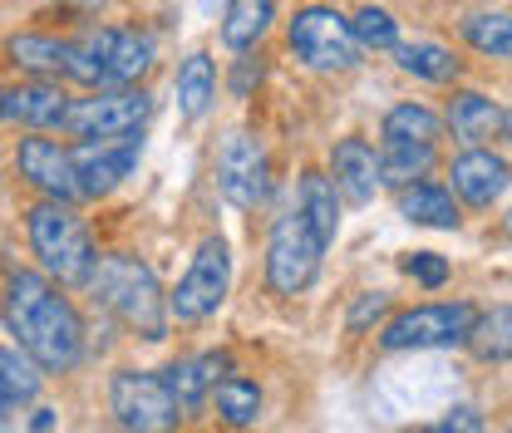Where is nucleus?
Returning a JSON list of instances; mask_svg holds the SVG:
<instances>
[{"instance_id":"obj_1","label":"nucleus","mask_w":512,"mask_h":433,"mask_svg":"<svg viewBox=\"0 0 512 433\" xmlns=\"http://www.w3.org/2000/svg\"><path fill=\"white\" fill-rule=\"evenodd\" d=\"M5 330L15 335V345L40 365L45 374H69L84 365V320L69 296H60L55 276H40L30 266H10L5 271V296H0Z\"/></svg>"},{"instance_id":"obj_2","label":"nucleus","mask_w":512,"mask_h":433,"mask_svg":"<svg viewBox=\"0 0 512 433\" xmlns=\"http://www.w3.org/2000/svg\"><path fill=\"white\" fill-rule=\"evenodd\" d=\"M89 291L99 296V306H109L143 340H163L168 335L173 310H168V296H163V286H158V276H153L148 261L124 256V251L99 256L94 261V276H89Z\"/></svg>"},{"instance_id":"obj_3","label":"nucleus","mask_w":512,"mask_h":433,"mask_svg":"<svg viewBox=\"0 0 512 433\" xmlns=\"http://www.w3.org/2000/svg\"><path fill=\"white\" fill-rule=\"evenodd\" d=\"M25 237H30V251H35L45 276H55L60 286H89L99 247L84 232V222L69 212V202L45 197L40 207H30L25 212Z\"/></svg>"},{"instance_id":"obj_4","label":"nucleus","mask_w":512,"mask_h":433,"mask_svg":"<svg viewBox=\"0 0 512 433\" xmlns=\"http://www.w3.org/2000/svg\"><path fill=\"white\" fill-rule=\"evenodd\" d=\"M325 242H320L316 232H311V222L301 217V207H291V212H281L276 222H271V237H266V286L276 291V296H301V291H311L320 276V256H325Z\"/></svg>"},{"instance_id":"obj_5","label":"nucleus","mask_w":512,"mask_h":433,"mask_svg":"<svg viewBox=\"0 0 512 433\" xmlns=\"http://www.w3.org/2000/svg\"><path fill=\"white\" fill-rule=\"evenodd\" d=\"M286 40L296 50V60L316 74H345L360 64V40L350 30V20L335 5H306L296 10V20L286 25Z\"/></svg>"},{"instance_id":"obj_6","label":"nucleus","mask_w":512,"mask_h":433,"mask_svg":"<svg viewBox=\"0 0 512 433\" xmlns=\"http://www.w3.org/2000/svg\"><path fill=\"white\" fill-rule=\"evenodd\" d=\"M478 320V306L468 301H434V306L399 310L380 330V350H448V345H468V330Z\"/></svg>"},{"instance_id":"obj_7","label":"nucleus","mask_w":512,"mask_h":433,"mask_svg":"<svg viewBox=\"0 0 512 433\" xmlns=\"http://www.w3.org/2000/svg\"><path fill=\"white\" fill-rule=\"evenodd\" d=\"M109 414H114L119 429L133 433H163L183 424V409L168 394L163 374H143V370H119L109 379Z\"/></svg>"},{"instance_id":"obj_8","label":"nucleus","mask_w":512,"mask_h":433,"mask_svg":"<svg viewBox=\"0 0 512 433\" xmlns=\"http://www.w3.org/2000/svg\"><path fill=\"white\" fill-rule=\"evenodd\" d=\"M232 291V251L222 237H207L202 247L192 251V266L183 271V281L168 291V310L173 320H207L217 315V306L227 301Z\"/></svg>"},{"instance_id":"obj_9","label":"nucleus","mask_w":512,"mask_h":433,"mask_svg":"<svg viewBox=\"0 0 512 433\" xmlns=\"http://www.w3.org/2000/svg\"><path fill=\"white\" fill-rule=\"evenodd\" d=\"M153 114V99L133 84H109V89H94L89 99H74L69 114H64V133L74 138H114V133H133V128L148 124Z\"/></svg>"},{"instance_id":"obj_10","label":"nucleus","mask_w":512,"mask_h":433,"mask_svg":"<svg viewBox=\"0 0 512 433\" xmlns=\"http://www.w3.org/2000/svg\"><path fill=\"white\" fill-rule=\"evenodd\" d=\"M217 192L242 212H256L271 197V158L247 128H232L217 148Z\"/></svg>"},{"instance_id":"obj_11","label":"nucleus","mask_w":512,"mask_h":433,"mask_svg":"<svg viewBox=\"0 0 512 433\" xmlns=\"http://www.w3.org/2000/svg\"><path fill=\"white\" fill-rule=\"evenodd\" d=\"M15 173L40 197H55V202H79L84 197L79 168H74V148L55 143L50 133H30V138L15 143Z\"/></svg>"},{"instance_id":"obj_12","label":"nucleus","mask_w":512,"mask_h":433,"mask_svg":"<svg viewBox=\"0 0 512 433\" xmlns=\"http://www.w3.org/2000/svg\"><path fill=\"white\" fill-rule=\"evenodd\" d=\"M138 153H143V128L114 133V138H84L74 148V168H79L84 197H104L119 183H128L133 168H138Z\"/></svg>"},{"instance_id":"obj_13","label":"nucleus","mask_w":512,"mask_h":433,"mask_svg":"<svg viewBox=\"0 0 512 433\" xmlns=\"http://www.w3.org/2000/svg\"><path fill=\"white\" fill-rule=\"evenodd\" d=\"M69 94L50 79H30L20 89H0V124H20L25 133H55L64 128L69 114Z\"/></svg>"},{"instance_id":"obj_14","label":"nucleus","mask_w":512,"mask_h":433,"mask_svg":"<svg viewBox=\"0 0 512 433\" xmlns=\"http://www.w3.org/2000/svg\"><path fill=\"white\" fill-rule=\"evenodd\" d=\"M448 178H453V197H463L468 207H493V202L508 192L512 168H508V158H498L493 148L473 143L468 153L453 158Z\"/></svg>"},{"instance_id":"obj_15","label":"nucleus","mask_w":512,"mask_h":433,"mask_svg":"<svg viewBox=\"0 0 512 433\" xmlns=\"http://www.w3.org/2000/svg\"><path fill=\"white\" fill-rule=\"evenodd\" d=\"M330 178H335L345 202L365 207L375 197V187H380V153L365 138H340L330 148Z\"/></svg>"},{"instance_id":"obj_16","label":"nucleus","mask_w":512,"mask_h":433,"mask_svg":"<svg viewBox=\"0 0 512 433\" xmlns=\"http://www.w3.org/2000/svg\"><path fill=\"white\" fill-rule=\"evenodd\" d=\"M222 370H227V355H192V360L168 365V370H163V384H168V394L178 399L183 414H197V409L212 399V384H217Z\"/></svg>"},{"instance_id":"obj_17","label":"nucleus","mask_w":512,"mask_h":433,"mask_svg":"<svg viewBox=\"0 0 512 433\" xmlns=\"http://www.w3.org/2000/svg\"><path fill=\"white\" fill-rule=\"evenodd\" d=\"M399 217L414 222V227H439V232H453L458 227V207H453V192L439 183H409L399 187Z\"/></svg>"},{"instance_id":"obj_18","label":"nucleus","mask_w":512,"mask_h":433,"mask_svg":"<svg viewBox=\"0 0 512 433\" xmlns=\"http://www.w3.org/2000/svg\"><path fill=\"white\" fill-rule=\"evenodd\" d=\"M5 55H10L15 69H25L30 79H60L64 64H69V40H50V35L20 30V35L5 40Z\"/></svg>"},{"instance_id":"obj_19","label":"nucleus","mask_w":512,"mask_h":433,"mask_svg":"<svg viewBox=\"0 0 512 433\" xmlns=\"http://www.w3.org/2000/svg\"><path fill=\"white\" fill-rule=\"evenodd\" d=\"M296 207H301V217L311 222V232L330 247L335 232H340V187H335V178H330V173H306V178H301V192H296Z\"/></svg>"},{"instance_id":"obj_20","label":"nucleus","mask_w":512,"mask_h":433,"mask_svg":"<svg viewBox=\"0 0 512 433\" xmlns=\"http://www.w3.org/2000/svg\"><path fill=\"white\" fill-rule=\"evenodd\" d=\"M503 109L488 99V94H478V89H463L458 99H453V109H448V124L453 133L473 148V143H488V138H498L503 133Z\"/></svg>"},{"instance_id":"obj_21","label":"nucleus","mask_w":512,"mask_h":433,"mask_svg":"<svg viewBox=\"0 0 512 433\" xmlns=\"http://www.w3.org/2000/svg\"><path fill=\"white\" fill-rule=\"evenodd\" d=\"M153 69V40L138 30H109V55H104V89L109 84H138Z\"/></svg>"},{"instance_id":"obj_22","label":"nucleus","mask_w":512,"mask_h":433,"mask_svg":"<svg viewBox=\"0 0 512 433\" xmlns=\"http://www.w3.org/2000/svg\"><path fill=\"white\" fill-rule=\"evenodd\" d=\"M276 20V5L271 0H227V15H222V45L247 55L256 50V40L271 30Z\"/></svg>"},{"instance_id":"obj_23","label":"nucleus","mask_w":512,"mask_h":433,"mask_svg":"<svg viewBox=\"0 0 512 433\" xmlns=\"http://www.w3.org/2000/svg\"><path fill=\"white\" fill-rule=\"evenodd\" d=\"M212 99H217V69H212V55H188L183 69H178V114L197 124L207 109H212Z\"/></svg>"},{"instance_id":"obj_24","label":"nucleus","mask_w":512,"mask_h":433,"mask_svg":"<svg viewBox=\"0 0 512 433\" xmlns=\"http://www.w3.org/2000/svg\"><path fill=\"white\" fill-rule=\"evenodd\" d=\"M212 404H217V419L227 429H252L261 419V389L252 379H242V374H222L212 384Z\"/></svg>"},{"instance_id":"obj_25","label":"nucleus","mask_w":512,"mask_h":433,"mask_svg":"<svg viewBox=\"0 0 512 433\" xmlns=\"http://www.w3.org/2000/svg\"><path fill=\"white\" fill-rule=\"evenodd\" d=\"M434 143H384L380 153V187H409L419 183V178H429V168H434Z\"/></svg>"},{"instance_id":"obj_26","label":"nucleus","mask_w":512,"mask_h":433,"mask_svg":"<svg viewBox=\"0 0 512 433\" xmlns=\"http://www.w3.org/2000/svg\"><path fill=\"white\" fill-rule=\"evenodd\" d=\"M384 143H439L444 138V119L429 104H394L380 124Z\"/></svg>"},{"instance_id":"obj_27","label":"nucleus","mask_w":512,"mask_h":433,"mask_svg":"<svg viewBox=\"0 0 512 433\" xmlns=\"http://www.w3.org/2000/svg\"><path fill=\"white\" fill-rule=\"evenodd\" d=\"M394 60H399V69H404V74L429 79V84H448V79H458V60H453V50L434 45V40L394 45Z\"/></svg>"},{"instance_id":"obj_28","label":"nucleus","mask_w":512,"mask_h":433,"mask_svg":"<svg viewBox=\"0 0 512 433\" xmlns=\"http://www.w3.org/2000/svg\"><path fill=\"white\" fill-rule=\"evenodd\" d=\"M468 345H473L478 360H512V306L478 310V320L468 330Z\"/></svg>"},{"instance_id":"obj_29","label":"nucleus","mask_w":512,"mask_h":433,"mask_svg":"<svg viewBox=\"0 0 512 433\" xmlns=\"http://www.w3.org/2000/svg\"><path fill=\"white\" fill-rule=\"evenodd\" d=\"M463 40L488 55V60H512V15L493 10V15H468L463 20Z\"/></svg>"},{"instance_id":"obj_30","label":"nucleus","mask_w":512,"mask_h":433,"mask_svg":"<svg viewBox=\"0 0 512 433\" xmlns=\"http://www.w3.org/2000/svg\"><path fill=\"white\" fill-rule=\"evenodd\" d=\"M0 384L15 394V404H35L40 399V384H45V370L20 350V345H0Z\"/></svg>"},{"instance_id":"obj_31","label":"nucleus","mask_w":512,"mask_h":433,"mask_svg":"<svg viewBox=\"0 0 512 433\" xmlns=\"http://www.w3.org/2000/svg\"><path fill=\"white\" fill-rule=\"evenodd\" d=\"M350 30H355L360 50H394V45H399V20H394L389 10H380V5L355 10V15H350Z\"/></svg>"},{"instance_id":"obj_32","label":"nucleus","mask_w":512,"mask_h":433,"mask_svg":"<svg viewBox=\"0 0 512 433\" xmlns=\"http://www.w3.org/2000/svg\"><path fill=\"white\" fill-rule=\"evenodd\" d=\"M404 276L419 281V286H429V291H439L448 281V256H439V251H414V256H404Z\"/></svg>"},{"instance_id":"obj_33","label":"nucleus","mask_w":512,"mask_h":433,"mask_svg":"<svg viewBox=\"0 0 512 433\" xmlns=\"http://www.w3.org/2000/svg\"><path fill=\"white\" fill-rule=\"evenodd\" d=\"M384 310H389V296H384V291H365L355 306L345 310V330H350V335H365L375 320H384Z\"/></svg>"},{"instance_id":"obj_34","label":"nucleus","mask_w":512,"mask_h":433,"mask_svg":"<svg viewBox=\"0 0 512 433\" xmlns=\"http://www.w3.org/2000/svg\"><path fill=\"white\" fill-rule=\"evenodd\" d=\"M252 79H261V60H237V74H232L237 99H247V94H252Z\"/></svg>"},{"instance_id":"obj_35","label":"nucleus","mask_w":512,"mask_h":433,"mask_svg":"<svg viewBox=\"0 0 512 433\" xmlns=\"http://www.w3.org/2000/svg\"><path fill=\"white\" fill-rule=\"evenodd\" d=\"M453 429H468V433H478V429H483V419H478L473 409H458L453 419H444V424H439V433H453Z\"/></svg>"},{"instance_id":"obj_36","label":"nucleus","mask_w":512,"mask_h":433,"mask_svg":"<svg viewBox=\"0 0 512 433\" xmlns=\"http://www.w3.org/2000/svg\"><path fill=\"white\" fill-rule=\"evenodd\" d=\"M15 414H20V404H15V394L0 384V429H10V424H15Z\"/></svg>"},{"instance_id":"obj_37","label":"nucleus","mask_w":512,"mask_h":433,"mask_svg":"<svg viewBox=\"0 0 512 433\" xmlns=\"http://www.w3.org/2000/svg\"><path fill=\"white\" fill-rule=\"evenodd\" d=\"M55 424H60V419H55V409H35V419H30V429H55Z\"/></svg>"},{"instance_id":"obj_38","label":"nucleus","mask_w":512,"mask_h":433,"mask_svg":"<svg viewBox=\"0 0 512 433\" xmlns=\"http://www.w3.org/2000/svg\"><path fill=\"white\" fill-rule=\"evenodd\" d=\"M503 138H508V143H512V114H508V119H503Z\"/></svg>"}]
</instances>
